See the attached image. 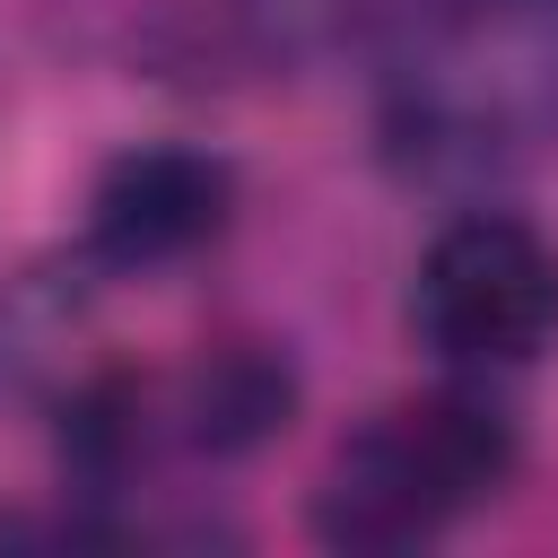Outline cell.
I'll return each instance as SVG.
<instances>
[{
  "instance_id": "6da1fadb",
  "label": "cell",
  "mask_w": 558,
  "mask_h": 558,
  "mask_svg": "<svg viewBox=\"0 0 558 558\" xmlns=\"http://www.w3.org/2000/svg\"><path fill=\"white\" fill-rule=\"evenodd\" d=\"M375 140L427 192L541 174L558 157V0H401L375 35Z\"/></svg>"
},
{
  "instance_id": "7a4b0ae2",
  "label": "cell",
  "mask_w": 558,
  "mask_h": 558,
  "mask_svg": "<svg viewBox=\"0 0 558 558\" xmlns=\"http://www.w3.org/2000/svg\"><path fill=\"white\" fill-rule=\"evenodd\" d=\"M523 462L514 410L480 384H436L349 427L314 480V541L349 558H401L480 514Z\"/></svg>"
},
{
  "instance_id": "3957f363",
  "label": "cell",
  "mask_w": 558,
  "mask_h": 558,
  "mask_svg": "<svg viewBox=\"0 0 558 558\" xmlns=\"http://www.w3.org/2000/svg\"><path fill=\"white\" fill-rule=\"evenodd\" d=\"M410 331L453 375L532 366L558 340V244L514 209H453L410 270Z\"/></svg>"
},
{
  "instance_id": "277c9868",
  "label": "cell",
  "mask_w": 558,
  "mask_h": 558,
  "mask_svg": "<svg viewBox=\"0 0 558 558\" xmlns=\"http://www.w3.org/2000/svg\"><path fill=\"white\" fill-rule=\"evenodd\" d=\"M227 218H235V166L218 148H174V140L122 148L87 192V262L113 279H148L209 253Z\"/></svg>"
},
{
  "instance_id": "5b68a950",
  "label": "cell",
  "mask_w": 558,
  "mask_h": 558,
  "mask_svg": "<svg viewBox=\"0 0 558 558\" xmlns=\"http://www.w3.org/2000/svg\"><path fill=\"white\" fill-rule=\"evenodd\" d=\"M157 418H166V445L183 453H209V462L262 453L296 418V366L270 340H218L157 392Z\"/></svg>"
},
{
  "instance_id": "8992f818",
  "label": "cell",
  "mask_w": 558,
  "mask_h": 558,
  "mask_svg": "<svg viewBox=\"0 0 558 558\" xmlns=\"http://www.w3.org/2000/svg\"><path fill=\"white\" fill-rule=\"evenodd\" d=\"M401 0H227V26L253 61L270 70H305V61H331L349 44H375L392 26Z\"/></svg>"
},
{
  "instance_id": "52a82bcc",
  "label": "cell",
  "mask_w": 558,
  "mask_h": 558,
  "mask_svg": "<svg viewBox=\"0 0 558 558\" xmlns=\"http://www.w3.org/2000/svg\"><path fill=\"white\" fill-rule=\"evenodd\" d=\"M52 9H70V35L78 44H122V52H148L157 26H166L157 0H52Z\"/></svg>"
}]
</instances>
